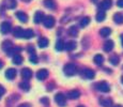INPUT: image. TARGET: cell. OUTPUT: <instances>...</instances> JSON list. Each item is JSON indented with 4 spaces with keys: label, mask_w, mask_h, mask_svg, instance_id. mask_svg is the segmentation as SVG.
Here are the masks:
<instances>
[{
    "label": "cell",
    "mask_w": 123,
    "mask_h": 107,
    "mask_svg": "<svg viewBox=\"0 0 123 107\" xmlns=\"http://www.w3.org/2000/svg\"><path fill=\"white\" fill-rule=\"evenodd\" d=\"M24 31H25V30L22 29L20 27H16L15 29H14V31H13V34H14V37L15 38L20 39V38H23V35H24Z\"/></svg>",
    "instance_id": "cell-15"
},
{
    "label": "cell",
    "mask_w": 123,
    "mask_h": 107,
    "mask_svg": "<svg viewBox=\"0 0 123 107\" xmlns=\"http://www.w3.org/2000/svg\"><path fill=\"white\" fill-rule=\"evenodd\" d=\"M68 34L72 35V37H76L78 34V29H77L76 26H72V27L68 29Z\"/></svg>",
    "instance_id": "cell-29"
},
{
    "label": "cell",
    "mask_w": 123,
    "mask_h": 107,
    "mask_svg": "<svg viewBox=\"0 0 123 107\" xmlns=\"http://www.w3.org/2000/svg\"><path fill=\"white\" fill-rule=\"evenodd\" d=\"M48 77V71L46 69H41V70L37 71V78L39 80H44Z\"/></svg>",
    "instance_id": "cell-5"
},
{
    "label": "cell",
    "mask_w": 123,
    "mask_h": 107,
    "mask_svg": "<svg viewBox=\"0 0 123 107\" xmlns=\"http://www.w3.org/2000/svg\"><path fill=\"white\" fill-rule=\"evenodd\" d=\"M63 72L68 76H73L77 73V66L75 65L74 63H68L67 65H64V68H63Z\"/></svg>",
    "instance_id": "cell-1"
},
{
    "label": "cell",
    "mask_w": 123,
    "mask_h": 107,
    "mask_svg": "<svg viewBox=\"0 0 123 107\" xmlns=\"http://www.w3.org/2000/svg\"><path fill=\"white\" fill-rule=\"evenodd\" d=\"M4 93H6V89H4V88L2 87L1 85H0V96H1V95H3Z\"/></svg>",
    "instance_id": "cell-34"
},
{
    "label": "cell",
    "mask_w": 123,
    "mask_h": 107,
    "mask_svg": "<svg viewBox=\"0 0 123 107\" xmlns=\"http://www.w3.org/2000/svg\"><path fill=\"white\" fill-rule=\"evenodd\" d=\"M33 35H34L33 30H31V29H26L25 31H24V35H23V38H24V39L29 40V39H31V38L33 37Z\"/></svg>",
    "instance_id": "cell-19"
},
{
    "label": "cell",
    "mask_w": 123,
    "mask_h": 107,
    "mask_svg": "<svg viewBox=\"0 0 123 107\" xmlns=\"http://www.w3.org/2000/svg\"><path fill=\"white\" fill-rule=\"evenodd\" d=\"M19 87H20V89L25 90V91H28V90L30 89V85H29V82H28L27 80H24V82H20Z\"/></svg>",
    "instance_id": "cell-30"
},
{
    "label": "cell",
    "mask_w": 123,
    "mask_h": 107,
    "mask_svg": "<svg viewBox=\"0 0 123 107\" xmlns=\"http://www.w3.org/2000/svg\"><path fill=\"white\" fill-rule=\"evenodd\" d=\"M96 89L98 90V91L101 92H109L110 91V87L109 85L107 84L106 82H98V85H96Z\"/></svg>",
    "instance_id": "cell-4"
},
{
    "label": "cell",
    "mask_w": 123,
    "mask_h": 107,
    "mask_svg": "<svg viewBox=\"0 0 123 107\" xmlns=\"http://www.w3.org/2000/svg\"><path fill=\"white\" fill-rule=\"evenodd\" d=\"M55 18L53 17L51 15H48V16H45L44 20H43V24L46 28H53L55 26Z\"/></svg>",
    "instance_id": "cell-3"
},
{
    "label": "cell",
    "mask_w": 123,
    "mask_h": 107,
    "mask_svg": "<svg viewBox=\"0 0 123 107\" xmlns=\"http://www.w3.org/2000/svg\"><path fill=\"white\" fill-rule=\"evenodd\" d=\"M111 2H112V0H102L98 6H100V9L102 11L108 10V9L111 8Z\"/></svg>",
    "instance_id": "cell-6"
},
{
    "label": "cell",
    "mask_w": 123,
    "mask_h": 107,
    "mask_svg": "<svg viewBox=\"0 0 123 107\" xmlns=\"http://www.w3.org/2000/svg\"><path fill=\"white\" fill-rule=\"evenodd\" d=\"M76 46H77L76 42L75 41H70V42H68L67 44H65V49H67L68 51H71V50H73V49L76 48Z\"/></svg>",
    "instance_id": "cell-17"
},
{
    "label": "cell",
    "mask_w": 123,
    "mask_h": 107,
    "mask_svg": "<svg viewBox=\"0 0 123 107\" xmlns=\"http://www.w3.org/2000/svg\"><path fill=\"white\" fill-rule=\"evenodd\" d=\"M13 62L15 64H22L23 62V57L19 54H16L13 56Z\"/></svg>",
    "instance_id": "cell-26"
},
{
    "label": "cell",
    "mask_w": 123,
    "mask_h": 107,
    "mask_svg": "<svg viewBox=\"0 0 123 107\" xmlns=\"http://www.w3.org/2000/svg\"><path fill=\"white\" fill-rule=\"evenodd\" d=\"M92 1H93V2H96V1H98V0H92Z\"/></svg>",
    "instance_id": "cell-42"
},
{
    "label": "cell",
    "mask_w": 123,
    "mask_h": 107,
    "mask_svg": "<svg viewBox=\"0 0 123 107\" xmlns=\"http://www.w3.org/2000/svg\"><path fill=\"white\" fill-rule=\"evenodd\" d=\"M93 60H94V62L98 64V65H101V64L104 62V57L102 56V55H95Z\"/></svg>",
    "instance_id": "cell-25"
},
{
    "label": "cell",
    "mask_w": 123,
    "mask_h": 107,
    "mask_svg": "<svg viewBox=\"0 0 123 107\" xmlns=\"http://www.w3.org/2000/svg\"><path fill=\"white\" fill-rule=\"evenodd\" d=\"M121 82H122V84H123V76L121 77Z\"/></svg>",
    "instance_id": "cell-41"
},
{
    "label": "cell",
    "mask_w": 123,
    "mask_h": 107,
    "mask_svg": "<svg viewBox=\"0 0 123 107\" xmlns=\"http://www.w3.org/2000/svg\"><path fill=\"white\" fill-rule=\"evenodd\" d=\"M16 17L22 21V23H27L28 21V15L26 13H24V12H22V11H19V12L16 13Z\"/></svg>",
    "instance_id": "cell-13"
},
{
    "label": "cell",
    "mask_w": 123,
    "mask_h": 107,
    "mask_svg": "<svg viewBox=\"0 0 123 107\" xmlns=\"http://www.w3.org/2000/svg\"><path fill=\"white\" fill-rule=\"evenodd\" d=\"M11 30V24L8 23V21H3V23L0 25V31H1L2 33H9Z\"/></svg>",
    "instance_id": "cell-7"
},
{
    "label": "cell",
    "mask_w": 123,
    "mask_h": 107,
    "mask_svg": "<svg viewBox=\"0 0 123 107\" xmlns=\"http://www.w3.org/2000/svg\"><path fill=\"white\" fill-rule=\"evenodd\" d=\"M109 61H110V63H111L112 65H117V64L119 63L120 59H119V57H118L117 55H111L110 58H109Z\"/></svg>",
    "instance_id": "cell-27"
},
{
    "label": "cell",
    "mask_w": 123,
    "mask_h": 107,
    "mask_svg": "<svg viewBox=\"0 0 123 107\" xmlns=\"http://www.w3.org/2000/svg\"><path fill=\"white\" fill-rule=\"evenodd\" d=\"M110 33H111V30H110V28H108V27L102 28L101 31H100V34L102 35V37H104V38H107Z\"/></svg>",
    "instance_id": "cell-21"
},
{
    "label": "cell",
    "mask_w": 123,
    "mask_h": 107,
    "mask_svg": "<svg viewBox=\"0 0 123 107\" xmlns=\"http://www.w3.org/2000/svg\"><path fill=\"white\" fill-rule=\"evenodd\" d=\"M44 18H45V16H44V13H43V12L37 11V13L34 14V18H33V20H34V23H35V24H40V23H43Z\"/></svg>",
    "instance_id": "cell-8"
},
{
    "label": "cell",
    "mask_w": 123,
    "mask_h": 107,
    "mask_svg": "<svg viewBox=\"0 0 123 107\" xmlns=\"http://www.w3.org/2000/svg\"><path fill=\"white\" fill-rule=\"evenodd\" d=\"M105 18H106V14H105V12L104 11H100L98 14H96V20H98V23L103 21Z\"/></svg>",
    "instance_id": "cell-28"
},
{
    "label": "cell",
    "mask_w": 123,
    "mask_h": 107,
    "mask_svg": "<svg viewBox=\"0 0 123 107\" xmlns=\"http://www.w3.org/2000/svg\"><path fill=\"white\" fill-rule=\"evenodd\" d=\"M112 107H123V106H121V105H116V106H112Z\"/></svg>",
    "instance_id": "cell-40"
},
{
    "label": "cell",
    "mask_w": 123,
    "mask_h": 107,
    "mask_svg": "<svg viewBox=\"0 0 123 107\" xmlns=\"http://www.w3.org/2000/svg\"><path fill=\"white\" fill-rule=\"evenodd\" d=\"M78 107H85V106H82V105H79Z\"/></svg>",
    "instance_id": "cell-43"
},
{
    "label": "cell",
    "mask_w": 123,
    "mask_h": 107,
    "mask_svg": "<svg viewBox=\"0 0 123 107\" xmlns=\"http://www.w3.org/2000/svg\"><path fill=\"white\" fill-rule=\"evenodd\" d=\"M113 42L111 41V40H108V41H106L105 43H104V50L107 51V53H109V51L112 50L113 48Z\"/></svg>",
    "instance_id": "cell-14"
},
{
    "label": "cell",
    "mask_w": 123,
    "mask_h": 107,
    "mask_svg": "<svg viewBox=\"0 0 123 107\" xmlns=\"http://www.w3.org/2000/svg\"><path fill=\"white\" fill-rule=\"evenodd\" d=\"M2 66H3V62H2V60H0V69H2Z\"/></svg>",
    "instance_id": "cell-38"
},
{
    "label": "cell",
    "mask_w": 123,
    "mask_h": 107,
    "mask_svg": "<svg viewBox=\"0 0 123 107\" xmlns=\"http://www.w3.org/2000/svg\"><path fill=\"white\" fill-rule=\"evenodd\" d=\"M6 1H9L11 4H8V8L9 9H14L16 6V1L15 0H6Z\"/></svg>",
    "instance_id": "cell-33"
},
{
    "label": "cell",
    "mask_w": 123,
    "mask_h": 107,
    "mask_svg": "<svg viewBox=\"0 0 123 107\" xmlns=\"http://www.w3.org/2000/svg\"><path fill=\"white\" fill-rule=\"evenodd\" d=\"M29 60H30V62H32L33 64H37V55H35L34 53L31 54V56H30Z\"/></svg>",
    "instance_id": "cell-32"
},
{
    "label": "cell",
    "mask_w": 123,
    "mask_h": 107,
    "mask_svg": "<svg viewBox=\"0 0 123 107\" xmlns=\"http://www.w3.org/2000/svg\"><path fill=\"white\" fill-rule=\"evenodd\" d=\"M44 6H46L47 9H50V10L56 8V3L54 0H44Z\"/></svg>",
    "instance_id": "cell-20"
},
{
    "label": "cell",
    "mask_w": 123,
    "mask_h": 107,
    "mask_svg": "<svg viewBox=\"0 0 123 107\" xmlns=\"http://www.w3.org/2000/svg\"><path fill=\"white\" fill-rule=\"evenodd\" d=\"M65 48V44H64V42L62 41V40H58L56 43V49L58 51H61V50H63V49Z\"/></svg>",
    "instance_id": "cell-23"
},
{
    "label": "cell",
    "mask_w": 123,
    "mask_h": 107,
    "mask_svg": "<svg viewBox=\"0 0 123 107\" xmlns=\"http://www.w3.org/2000/svg\"><path fill=\"white\" fill-rule=\"evenodd\" d=\"M42 102H43V103H49V101L47 99H43L42 100Z\"/></svg>",
    "instance_id": "cell-37"
},
{
    "label": "cell",
    "mask_w": 123,
    "mask_h": 107,
    "mask_svg": "<svg viewBox=\"0 0 123 107\" xmlns=\"http://www.w3.org/2000/svg\"><path fill=\"white\" fill-rule=\"evenodd\" d=\"M22 76H23L24 79H26V80L30 79V78L32 77V71L30 70V69H28V68L23 69L22 70Z\"/></svg>",
    "instance_id": "cell-9"
},
{
    "label": "cell",
    "mask_w": 123,
    "mask_h": 107,
    "mask_svg": "<svg viewBox=\"0 0 123 107\" xmlns=\"http://www.w3.org/2000/svg\"><path fill=\"white\" fill-rule=\"evenodd\" d=\"M17 107H31V106H30V104L25 103V104H22V105H19V106H17Z\"/></svg>",
    "instance_id": "cell-36"
},
{
    "label": "cell",
    "mask_w": 123,
    "mask_h": 107,
    "mask_svg": "<svg viewBox=\"0 0 123 107\" xmlns=\"http://www.w3.org/2000/svg\"><path fill=\"white\" fill-rule=\"evenodd\" d=\"M113 20L117 24H123V13H117L113 15Z\"/></svg>",
    "instance_id": "cell-22"
},
{
    "label": "cell",
    "mask_w": 123,
    "mask_h": 107,
    "mask_svg": "<svg viewBox=\"0 0 123 107\" xmlns=\"http://www.w3.org/2000/svg\"><path fill=\"white\" fill-rule=\"evenodd\" d=\"M39 46L41 47V48L47 47L48 46V40H47L46 38H41V39L39 40Z\"/></svg>",
    "instance_id": "cell-24"
},
{
    "label": "cell",
    "mask_w": 123,
    "mask_h": 107,
    "mask_svg": "<svg viewBox=\"0 0 123 107\" xmlns=\"http://www.w3.org/2000/svg\"><path fill=\"white\" fill-rule=\"evenodd\" d=\"M2 49H3L4 51H9L10 49L13 47V43H12L11 41H4L3 43H2Z\"/></svg>",
    "instance_id": "cell-18"
},
{
    "label": "cell",
    "mask_w": 123,
    "mask_h": 107,
    "mask_svg": "<svg viewBox=\"0 0 123 107\" xmlns=\"http://www.w3.org/2000/svg\"><path fill=\"white\" fill-rule=\"evenodd\" d=\"M55 102L58 104V106L64 107L65 103H67V99H65V96L62 93H57L55 95Z\"/></svg>",
    "instance_id": "cell-2"
},
{
    "label": "cell",
    "mask_w": 123,
    "mask_h": 107,
    "mask_svg": "<svg viewBox=\"0 0 123 107\" xmlns=\"http://www.w3.org/2000/svg\"><path fill=\"white\" fill-rule=\"evenodd\" d=\"M117 4H118V6H120V8H123V0H118Z\"/></svg>",
    "instance_id": "cell-35"
},
{
    "label": "cell",
    "mask_w": 123,
    "mask_h": 107,
    "mask_svg": "<svg viewBox=\"0 0 123 107\" xmlns=\"http://www.w3.org/2000/svg\"><path fill=\"white\" fill-rule=\"evenodd\" d=\"M79 96H80V92L78 90H71L68 93V97L71 100H76V99H78Z\"/></svg>",
    "instance_id": "cell-12"
},
{
    "label": "cell",
    "mask_w": 123,
    "mask_h": 107,
    "mask_svg": "<svg viewBox=\"0 0 123 107\" xmlns=\"http://www.w3.org/2000/svg\"><path fill=\"white\" fill-rule=\"evenodd\" d=\"M84 76L86 78H88V79H92V78H94V76H95V73H94V71L91 70V69H85Z\"/></svg>",
    "instance_id": "cell-11"
},
{
    "label": "cell",
    "mask_w": 123,
    "mask_h": 107,
    "mask_svg": "<svg viewBox=\"0 0 123 107\" xmlns=\"http://www.w3.org/2000/svg\"><path fill=\"white\" fill-rule=\"evenodd\" d=\"M89 24H90V17H88V16L81 18V20H80V26H81V27H86Z\"/></svg>",
    "instance_id": "cell-31"
},
{
    "label": "cell",
    "mask_w": 123,
    "mask_h": 107,
    "mask_svg": "<svg viewBox=\"0 0 123 107\" xmlns=\"http://www.w3.org/2000/svg\"><path fill=\"white\" fill-rule=\"evenodd\" d=\"M6 77L8 79H14L16 77V70L15 69H8L6 72Z\"/></svg>",
    "instance_id": "cell-10"
},
{
    "label": "cell",
    "mask_w": 123,
    "mask_h": 107,
    "mask_svg": "<svg viewBox=\"0 0 123 107\" xmlns=\"http://www.w3.org/2000/svg\"><path fill=\"white\" fill-rule=\"evenodd\" d=\"M121 42H122V46H123V34L121 35Z\"/></svg>",
    "instance_id": "cell-39"
},
{
    "label": "cell",
    "mask_w": 123,
    "mask_h": 107,
    "mask_svg": "<svg viewBox=\"0 0 123 107\" xmlns=\"http://www.w3.org/2000/svg\"><path fill=\"white\" fill-rule=\"evenodd\" d=\"M100 104L103 107H111L112 101L110 99H101L100 100Z\"/></svg>",
    "instance_id": "cell-16"
}]
</instances>
